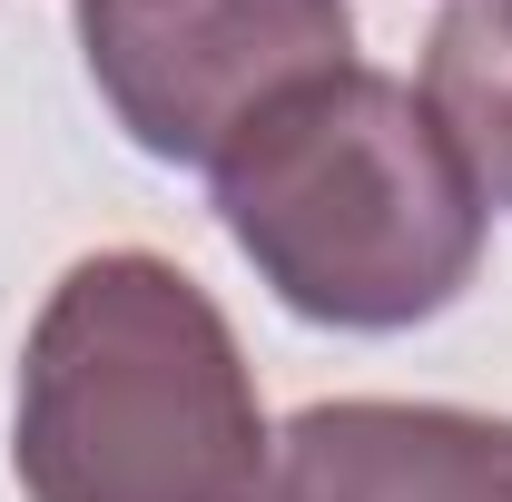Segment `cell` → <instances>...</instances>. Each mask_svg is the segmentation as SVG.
Listing matches in <instances>:
<instances>
[{"mask_svg":"<svg viewBox=\"0 0 512 502\" xmlns=\"http://www.w3.org/2000/svg\"><path fill=\"white\" fill-rule=\"evenodd\" d=\"M79 60L148 158L217 168L266 109L355 69L345 0H79Z\"/></svg>","mask_w":512,"mask_h":502,"instance_id":"obj_3","label":"cell"},{"mask_svg":"<svg viewBox=\"0 0 512 502\" xmlns=\"http://www.w3.org/2000/svg\"><path fill=\"white\" fill-rule=\"evenodd\" d=\"M217 217L256 276L316 325L394 335L444 315L483 266V188L424 89L335 69L217 158Z\"/></svg>","mask_w":512,"mask_h":502,"instance_id":"obj_2","label":"cell"},{"mask_svg":"<svg viewBox=\"0 0 512 502\" xmlns=\"http://www.w3.org/2000/svg\"><path fill=\"white\" fill-rule=\"evenodd\" d=\"M424 109L483 207H512V0H453L424 40Z\"/></svg>","mask_w":512,"mask_h":502,"instance_id":"obj_5","label":"cell"},{"mask_svg":"<svg viewBox=\"0 0 512 502\" xmlns=\"http://www.w3.org/2000/svg\"><path fill=\"white\" fill-rule=\"evenodd\" d=\"M10 463L30 502H266L276 443L217 296L168 256L109 247L30 325Z\"/></svg>","mask_w":512,"mask_h":502,"instance_id":"obj_1","label":"cell"},{"mask_svg":"<svg viewBox=\"0 0 512 502\" xmlns=\"http://www.w3.org/2000/svg\"><path fill=\"white\" fill-rule=\"evenodd\" d=\"M266 502H512V424L463 404H306Z\"/></svg>","mask_w":512,"mask_h":502,"instance_id":"obj_4","label":"cell"}]
</instances>
